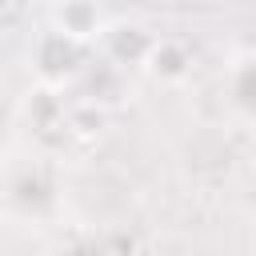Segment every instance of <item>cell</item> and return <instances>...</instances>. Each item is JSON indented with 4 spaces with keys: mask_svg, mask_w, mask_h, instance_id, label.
Returning a JSON list of instances; mask_svg holds the SVG:
<instances>
[{
    "mask_svg": "<svg viewBox=\"0 0 256 256\" xmlns=\"http://www.w3.org/2000/svg\"><path fill=\"white\" fill-rule=\"evenodd\" d=\"M60 20H64V28H68L72 36H88V32L96 28V8L84 4V0H68L64 12H60Z\"/></svg>",
    "mask_w": 256,
    "mask_h": 256,
    "instance_id": "1",
    "label": "cell"
}]
</instances>
